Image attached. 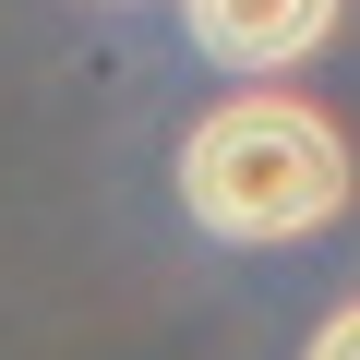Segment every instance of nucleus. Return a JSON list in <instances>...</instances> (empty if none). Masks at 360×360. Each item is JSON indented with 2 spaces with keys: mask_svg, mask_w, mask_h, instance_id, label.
Instances as JSON below:
<instances>
[{
  "mask_svg": "<svg viewBox=\"0 0 360 360\" xmlns=\"http://www.w3.org/2000/svg\"><path fill=\"white\" fill-rule=\"evenodd\" d=\"M180 13L217 60H300V49H324L336 0H180Z\"/></svg>",
  "mask_w": 360,
  "mask_h": 360,
  "instance_id": "obj_2",
  "label": "nucleus"
},
{
  "mask_svg": "<svg viewBox=\"0 0 360 360\" xmlns=\"http://www.w3.org/2000/svg\"><path fill=\"white\" fill-rule=\"evenodd\" d=\"M180 205L217 240H300L348 205V144L300 96H229L180 144Z\"/></svg>",
  "mask_w": 360,
  "mask_h": 360,
  "instance_id": "obj_1",
  "label": "nucleus"
},
{
  "mask_svg": "<svg viewBox=\"0 0 360 360\" xmlns=\"http://www.w3.org/2000/svg\"><path fill=\"white\" fill-rule=\"evenodd\" d=\"M312 360H360V300H348V312H336V324L312 336Z\"/></svg>",
  "mask_w": 360,
  "mask_h": 360,
  "instance_id": "obj_3",
  "label": "nucleus"
}]
</instances>
